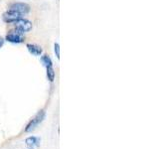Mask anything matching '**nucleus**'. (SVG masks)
Here are the masks:
<instances>
[{
  "label": "nucleus",
  "instance_id": "obj_1",
  "mask_svg": "<svg viewBox=\"0 0 159 149\" xmlns=\"http://www.w3.org/2000/svg\"><path fill=\"white\" fill-rule=\"evenodd\" d=\"M45 116H46V114H45V111H40L36 115L34 116V118L32 119L31 121L28 123V125L25 128V132H30V131H33L35 128H36L40 123H41L44 119H45Z\"/></svg>",
  "mask_w": 159,
  "mask_h": 149
},
{
  "label": "nucleus",
  "instance_id": "obj_2",
  "mask_svg": "<svg viewBox=\"0 0 159 149\" xmlns=\"http://www.w3.org/2000/svg\"><path fill=\"white\" fill-rule=\"evenodd\" d=\"M9 10H12V11H15L19 14H27L30 12V6L27 3H22V2H16V3H13L10 5V9Z\"/></svg>",
  "mask_w": 159,
  "mask_h": 149
},
{
  "label": "nucleus",
  "instance_id": "obj_3",
  "mask_svg": "<svg viewBox=\"0 0 159 149\" xmlns=\"http://www.w3.org/2000/svg\"><path fill=\"white\" fill-rule=\"evenodd\" d=\"M14 23H15V26H16V29L22 33L29 32L30 30L32 29V22H30L27 19L20 18L19 20H17V21Z\"/></svg>",
  "mask_w": 159,
  "mask_h": 149
},
{
  "label": "nucleus",
  "instance_id": "obj_4",
  "mask_svg": "<svg viewBox=\"0 0 159 149\" xmlns=\"http://www.w3.org/2000/svg\"><path fill=\"white\" fill-rule=\"evenodd\" d=\"M2 18L5 23H14L20 18H22V15L15 11H12V10H8V11L3 13Z\"/></svg>",
  "mask_w": 159,
  "mask_h": 149
},
{
  "label": "nucleus",
  "instance_id": "obj_5",
  "mask_svg": "<svg viewBox=\"0 0 159 149\" xmlns=\"http://www.w3.org/2000/svg\"><path fill=\"white\" fill-rule=\"evenodd\" d=\"M21 34L22 32H20V31H16V33H13V32H10L9 34H7V36H6V39L8 42L10 43H14V44H19V43H21L23 42V37L21 36Z\"/></svg>",
  "mask_w": 159,
  "mask_h": 149
},
{
  "label": "nucleus",
  "instance_id": "obj_6",
  "mask_svg": "<svg viewBox=\"0 0 159 149\" xmlns=\"http://www.w3.org/2000/svg\"><path fill=\"white\" fill-rule=\"evenodd\" d=\"M26 47L28 49V51L31 53L34 56H41L42 53H43V50L42 48L38 46V45H35V44H27Z\"/></svg>",
  "mask_w": 159,
  "mask_h": 149
},
{
  "label": "nucleus",
  "instance_id": "obj_7",
  "mask_svg": "<svg viewBox=\"0 0 159 149\" xmlns=\"http://www.w3.org/2000/svg\"><path fill=\"white\" fill-rule=\"evenodd\" d=\"M25 142H26V144L28 146H35V145H39L40 143V139L37 138V137H28L26 140H25Z\"/></svg>",
  "mask_w": 159,
  "mask_h": 149
},
{
  "label": "nucleus",
  "instance_id": "obj_8",
  "mask_svg": "<svg viewBox=\"0 0 159 149\" xmlns=\"http://www.w3.org/2000/svg\"><path fill=\"white\" fill-rule=\"evenodd\" d=\"M55 76H56V74H55L53 66L52 67H47V78H48V79L50 82H54Z\"/></svg>",
  "mask_w": 159,
  "mask_h": 149
},
{
  "label": "nucleus",
  "instance_id": "obj_9",
  "mask_svg": "<svg viewBox=\"0 0 159 149\" xmlns=\"http://www.w3.org/2000/svg\"><path fill=\"white\" fill-rule=\"evenodd\" d=\"M41 60H42V63L44 64V66L45 67H52L53 66V63H52V60H51V58H50L48 55H45V56H43L42 58H41Z\"/></svg>",
  "mask_w": 159,
  "mask_h": 149
},
{
  "label": "nucleus",
  "instance_id": "obj_10",
  "mask_svg": "<svg viewBox=\"0 0 159 149\" xmlns=\"http://www.w3.org/2000/svg\"><path fill=\"white\" fill-rule=\"evenodd\" d=\"M54 48H55V54H56V57L58 60H60V45L58 43H55Z\"/></svg>",
  "mask_w": 159,
  "mask_h": 149
},
{
  "label": "nucleus",
  "instance_id": "obj_11",
  "mask_svg": "<svg viewBox=\"0 0 159 149\" xmlns=\"http://www.w3.org/2000/svg\"><path fill=\"white\" fill-rule=\"evenodd\" d=\"M3 44H4V39L1 36H0V48L3 46Z\"/></svg>",
  "mask_w": 159,
  "mask_h": 149
}]
</instances>
